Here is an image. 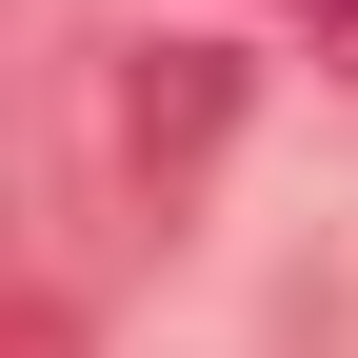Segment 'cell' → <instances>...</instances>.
<instances>
[{
	"instance_id": "cell-2",
	"label": "cell",
	"mask_w": 358,
	"mask_h": 358,
	"mask_svg": "<svg viewBox=\"0 0 358 358\" xmlns=\"http://www.w3.org/2000/svg\"><path fill=\"white\" fill-rule=\"evenodd\" d=\"M299 20H319V60H338V80H358V0H299Z\"/></svg>"
},
{
	"instance_id": "cell-1",
	"label": "cell",
	"mask_w": 358,
	"mask_h": 358,
	"mask_svg": "<svg viewBox=\"0 0 358 358\" xmlns=\"http://www.w3.org/2000/svg\"><path fill=\"white\" fill-rule=\"evenodd\" d=\"M219 140H239V60H219V40H159V60L120 80V159H140V199L179 219V199H199V159H219Z\"/></svg>"
}]
</instances>
